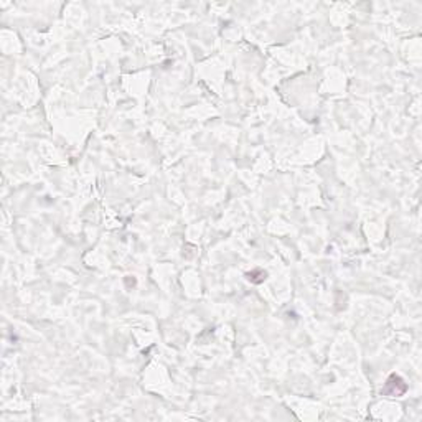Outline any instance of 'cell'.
Here are the masks:
<instances>
[{
    "instance_id": "cell-1",
    "label": "cell",
    "mask_w": 422,
    "mask_h": 422,
    "mask_svg": "<svg viewBox=\"0 0 422 422\" xmlns=\"http://www.w3.org/2000/svg\"><path fill=\"white\" fill-rule=\"evenodd\" d=\"M403 384H406V383H404L403 379L399 378V376L392 374V376H389V379H388L386 388H384V392H386V394H391V396H401V394H404L403 391L398 389V386H403Z\"/></svg>"
}]
</instances>
